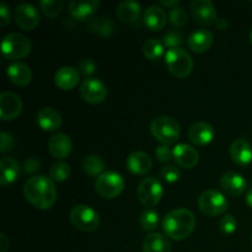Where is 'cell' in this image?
Instances as JSON below:
<instances>
[{"label":"cell","mask_w":252,"mask_h":252,"mask_svg":"<svg viewBox=\"0 0 252 252\" xmlns=\"http://www.w3.org/2000/svg\"><path fill=\"white\" fill-rule=\"evenodd\" d=\"M153 137L162 145H171L179 140L181 134L180 123L170 116H160L153 120L150 125Z\"/></svg>","instance_id":"cell-3"},{"label":"cell","mask_w":252,"mask_h":252,"mask_svg":"<svg viewBox=\"0 0 252 252\" xmlns=\"http://www.w3.org/2000/svg\"><path fill=\"white\" fill-rule=\"evenodd\" d=\"M174 160L179 166L184 167V169H193L198 164L199 154L193 147L181 143V144L175 145Z\"/></svg>","instance_id":"cell-18"},{"label":"cell","mask_w":252,"mask_h":252,"mask_svg":"<svg viewBox=\"0 0 252 252\" xmlns=\"http://www.w3.org/2000/svg\"><path fill=\"white\" fill-rule=\"evenodd\" d=\"M79 93L84 101L96 105V103H101L106 100L108 90L107 86L98 79L88 78L81 83Z\"/></svg>","instance_id":"cell-10"},{"label":"cell","mask_w":252,"mask_h":252,"mask_svg":"<svg viewBox=\"0 0 252 252\" xmlns=\"http://www.w3.org/2000/svg\"><path fill=\"white\" fill-rule=\"evenodd\" d=\"M220 187L229 196L238 197L246 191L248 181L240 174L229 171L220 177Z\"/></svg>","instance_id":"cell-15"},{"label":"cell","mask_w":252,"mask_h":252,"mask_svg":"<svg viewBox=\"0 0 252 252\" xmlns=\"http://www.w3.org/2000/svg\"><path fill=\"white\" fill-rule=\"evenodd\" d=\"M83 170L89 176H100L105 172V161L98 155H88L83 160Z\"/></svg>","instance_id":"cell-30"},{"label":"cell","mask_w":252,"mask_h":252,"mask_svg":"<svg viewBox=\"0 0 252 252\" xmlns=\"http://www.w3.org/2000/svg\"><path fill=\"white\" fill-rule=\"evenodd\" d=\"M162 41H164V46L169 47L170 49L181 48L182 44L185 43V36L181 31L171 30V31H167L164 34Z\"/></svg>","instance_id":"cell-35"},{"label":"cell","mask_w":252,"mask_h":252,"mask_svg":"<svg viewBox=\"0 0 252 252\" xmlns=\"http://www.w3.org/2000/svg\"><path fill=\"white\" fill-rule=\"evenodd\" d=\"M216 138V130L213 126L207 122H197L192 125L189 129V139L198 147L211 144Z\"/></svg>","instance_id":"cell-14"},{"label":"cell","mask_w":252,"mask_h":252,"mask_svg":"<svg viewBox=\"0 0 252 252\" xmlns=\"http://www.w3.org/2000/svg\"><path fill=\"white\" fill-rule=\"evenodd\" d=\"M155 157H157L158 161L166 164L174 159V149L169 148V145H160L155 149Z\"/></svg>","instance_id":"cell-39"},{"label":"cell","mask_w":252,"mask_h":252,"mask_svg":"<svg viewBox=\"0 0 252 252\" xmlns=\"http://www.w3.org/2000/svg\"><path fill=\"white\" fill-rule=\"evenodd\" d=\"M15 20L17 26L21 27L25 31H31L39 24V14L36 7L31 4H20L15 10Z\"/></svg>","instance_id":"cell-12"},{"label":"cell","mask_w":252,"mask_h":252,"mask_svg":"<svg viewBox=\"0 0 252 252\" xmlns=\"http://www.w3.org/2000/svg\"><path fill=\"white\" fill-rule=\"evenodd\" d=\"M137 196L140 203L145 207H154L161 202L164 197V189L161 182L155 177H145L139 182Z\"/></svg>","instance_id":"cell-8"},{"label":"cell","mask_w":252,"mask_h":252,"mask_svg":"<svg viewBox=\"0 0 252 252\" xmlns=\"http://www.w3.org/2000/svg\"><path fill=\"white\" fill-rule=\"evenodd\" d=\"M229 153H230L231 160L240 166H246L252 162V147L248 140L243 138L231 143Z\"/></svg>","instance_id":"cell-19"},{"label":"cell","mask_w":252,"mask_h":252,"mask_svg":"<svg viewBox=\"0 0 252 252\" xmlns=\"http://www.w3.org/2000/svg\"><path fill=\"white\" fill-rule=\"evenodd\" d=\"M236 228H238V221L231 214H225L219 221V230L224 235H231V234L235 233Z\"/></svg>","instance_id":"cell-37"},{"label":"cell","mask_w":252,"mask_h":252,"mask_svg":"<svg viewBox=\"0 0 252 252\" xmlns=\"http://www.w3.org/2000/svg\"><path fill=\"white\" fill-rule=\"evenodd\" d=\"M217 27H218L220 31H224V30L228 29L229 24L225 19H218V21H217Z\"/></svg>","instance_id":"cell-46"},{"label":"cell","mask_w":252,"mask_h":252,"mask_svg":"<svg viewBox=\"0 0 252 252\" xmlns=\"http://www.w3.org/2000/svg\"><path fill=\"white\" fill-rule=\"evenodd\" d=\"M71 224L76 229L85 233L95 231L100 225V216L97 212L86 204H78L71 208L69 214Z\"/></svg>","instance_id":"cell-6"},{"label":"cell","mask_w":252,"mask_h":252,"mask_svg":"<svg viewBox=\"0 0 252 252\" xmlns=\"http://www.w3.org/2000/svg\"><path fill=\"white\" fill-rule=\"evenodd\" d=\"M70 172V165L66 164V162L64 161H59L56 162V164L51 167V170H49V177L56 182H63L69 179Z\"/></svg>","instance_id":"cell-33"},{"label":"cell","mask_w":252,"mask_h":252,"mask_svg":"<svg viewBox=\"0 0 252 252\" xmlns=\"http://www.w3.org/2000/svg\"><path fill=\"white\" fill-rule=\"evenodd\" d=\"M169 21L172 26L175 27H184L189 21V15L186 10L181 6H176L170 10L169 12Z\"/></svg>","instance_id":"cell-36"},{"label":"cell","mask_w":252,"mask_h":252,"mask_svg":"<svg viewBox=\"0 0 252 252\" xmlns=\"http://www.w3.org/2000/svg\"><path fill=\"white\" fill-rule=\"evenodd\" d=\"M142 14V6L135 1H122L117 6L116 15L122 22H135Z\"/></svg>","instance_id":"cell-28"},{"label":"cell","mask_w":252,"mask_h":252,"mask_svg":"<svg viewBox=\"0 0 252 252\" xmlns=\"http://www.w3.org/2000/svg\"><path fill=\"white\" fill-rule=\"evenodd\" d=\"M10 246V241L4 234H0V252H6Z\"/></svg>","instance_id":"cell-44"},{"label":"cell","mask_w":252,"mask_h":252,"mask_svg":"<svg viewBox=\"0 0 252 252\" xmlns=\"http://www.w3.org/2000/svg\"><path fill=\"white\" fill-rule=\"evenodd\" d=\"M37 125L46 132H56L62 126V116L52 107H43L37 112Z\"/></svg>","instance_id":"cell-20"},{"label":"cell","mask_w":252,"mask_h":252,"mask_svg":"<svg viewBox=\"0 0 252 252\" xmlns=\"http://www.w3.org/2000/svg\"><path fill=\"white\" fill-rule=\"evenodd\" d=\"M143 54L149 61H159L164 54V44L157 38H150L143 44Z\"/></svg>","instance_id":"cell-31"},{"label":"cell","mask_w":252,"mask_h":252,"mask_svg":"<svg viewBox=\"0 0 252 252\" xmlns=\"http://www.w3.org/2000/svg\"><path fill=\"white\" fill-rule=\"evenodd\" d=\"M100 2L97 0H86V1H78L71 0L68 4L69 12L71 16L78 21H88L97 11Z\"/></svg>","instance_id":"cell-16"},{"label":"cell","mask_w":252,"mask_h":252,"mask_svg":"<svg viewBox=\"0 0 252 252\" xmlns=\"http://www.w3.org/2000/svg\"><path fill=\"white\" fill-rule=\"evenodd\" d=\"M251 241H252V236H251Z\"/></svg>","instance_id":"cell-49"},{"label":"cell","mask_w":252,"mask_h":252,"mask_svg":"<svg viewBox=\"0 0 252 252\" xmlns=\"http://www.w3.org/2000/svg\"><path fill=\"white\" fill-rule=\"evenodd\" d=\"M193 20L201 26H212L217 24V10L209 0H193L189 5Z\"/></svg>","instance_id":"cell-11"},{"label":"cell","mask_w":252,"mask_h":252,"mask_svg":"<svg viewBox=\"0 0 252 252\" xmlns=\"http://www.w3.org/2000/svg\"><path fill=\"white\" fill-rule=\"evenodd\" d=\"M7 78L12 84L17 86H26L32 80V71L30 66L24 63H12L7 66Z\"/></svg>","instance_id":"cell-26"},{"label":"cell","mask_w":252,"mask_h":252,"mask_svg":"<svg viewBox=\"0 0 252 252\" xmlns=\"http://www.w3.org/2000/svg\"><path fill=\"white\" fill-rule=\"evenodd\" d=\"M245 202L246 204H248L250 208H252V187L248 191V193H246V197H245Z\"/></svg>","instance_id":"cell-47"},{"label":"cell","mask_w":252,"mask_h":252,"mask_svg":"<svg viewBox=\"0 0 252 252\" xmlns=\"http://www.w3.org/2000/svg\"><path fill=\"white\" fill-rule=\"evenodd\" d=\"M165 64L172 75L186 78L193 70V59L184 48L169 49L165 54Z\"/></svg>","instance_id":"cell-4"},{"label":"cell","mask_w":252,"mask_h":252,"mask_svg":"<svg viewBox=\"0 0 252 252\" xmlns=\"http://www.w3.org/2000/svg\"><path fill=\"white\" fill-rule=\"evenodd\" d=\"M41 11L46 15L47 17H57L62 12L63 9V1L62 0H42L39 2Z\"/></svg>","instance_id":"cell-34"},{"label":"cell","mask_w":252,"mask_h":252,"mask_svg":"<svg viewBox=\"0 0 252 252\" xmlns=\"http://www.w3.org/2000/svg\"><path fill=\"white\" fill-rule=\"evenodd\" d=\"M198 208L208 217L220 216L228 209V199L217 189H207L199 196Z\"/></svg>","instance_id":"cell-9"},{"label":"cell","mask_w":252,"mask_h":252,"mask_svg":"<svg viewBox=\"0 0 252 252\" xmlns=\"http://www.w3.org/2000/svg\"><path fill=\"white\" fill-rule=\"evenodd\" d=\"M24 194L32 206L42 211L52 208L57 201L54 181L43 175L30 177L24 185Z\"/></svg>","instance_id":"cell-1"},{"label":"cell","mask_w":252,"mask_h":252,"mask_svg":"<svg viewBox=\"0 0 252 252\" xmlns=\"http://www.w3.org/2000/svg\"><path fill=\"white\" fill-rule=\"evenodd\" d=\"M0 171H1L0 184H1V187H6L7 185H11L16 181L20 171H21V167L16 159L5 157L0 160Z\"/></svg>","instance_id":"cell-25"},{"label":"cell","mask_w":252,"mask_h":252,"mask_svg":"<svg viewBox=\"0 0 252 252\" xmlns=\"http://www.w3.org/2000/svg\"><path fill=\"white\" fill-rule=\"evenodd\" d=\"M126 165L133 175H145L152 170L153 160L147 153L134 152L128 155Z\"/></svg>","instance_id":"cell-21"},{"label":"cell","mask_w":252,"mask_h":252,"mask_svg":"<svg viewBox=\"0 0 252 252\" xmlns=\"http://www.w3.org/2000/svg\"><path fill=\"white\" fill-rule=\"evenodd\" d=\"M250 42H251V44H252V30H251V32H250Z\"/></svg>","instance_id":"cell-48"},{"label":"cell","mask_w":252,"mask_h":252,"mask_svg":"<svg viewBox=\"0 0 252 252\" xmlns=\"http://www.w3.org/2000/svg\"><path fill=\"white\" fill-rule=\"evenodd\" d=\"M213 44V34L211 31L204 29L196 30L189 34L187 39V46L192 52L196 53H203L207 52Z\"/></svg>","instance_id":"cell-23"},{"label":"cell","mask_w":252,"mask_h":252,"mask_svg":"<svg viewBox=\"0 0 252 252\" xmlns=\"http://www.w3.org/2000/svg\"><path fill=\"white\" fill-rule=\"evenodd\" d=\"M159 4L161 5V6H167V7H171V9H174V7L179 6L180 1H179V0H171V1H169V0H167V1H165V0H161Z\"/></svg>","instance_id":"cell-45"},{"label":"cell","mask_w":252,"mask_h":252,"mask_svg":"<svg viewBox=\"0 0 252 252\" xmlns=\"http://www.w3.org/2000/svg\"><path fill=\"white\" fill-rule=\"evenodd\" d=\"M48 150L56 159H65L71 154L73 142L70 137L64 133H56L48 140Z\"/></svg>","instance_id":"cell-17"},{"label":"cell","mask_w":252,"mask_h":252,"mask_svg":"<svg viewBox=\"0 0 252 252\" xmlns=\"http://www.w3.org/2000/svg\"><path fill=\"white\" fill-rule=\"evenodd\" d=\"M143 21H144V25L150 31H160L166 25L167 15L161 6L152 5L144 11Z\"/></svg>","instance_id":"cell-22"},{"label":"cell","mask_w":252,"mask_h":252,"mask_svg":"<svg viewBox=\"0 0 252 252\" xmlns=\"http://www.w3.org/2000/svg\"><path fill=\"white\" fill-rule=\"evenodd\" d=\"M10 20H11V14H10L9 7L5 4H0V27L9 25Z\"/></svg>","instance_id":"cell-42"},{"label":"cell","mask_w":252,"mask_h":252,"mask_svg":"<svg viewBox=\"0 0 252 252\" xmlns=\"http://www.w3.org/2000/svg\"><path fill=\"white\" fill-rule=\"evenodd\" d=\"M96 71V64L93 59L84 58L79 62V73L85 76L86 79L90 78Z\"/></svg>","instance_id":"cell-40"},{"label":"cell","mask_w":252,"mask_h":252,"mask_svg":"<svg viewBox=\"0 0 252 252\" xmlns=\"http://www.w3.org/2000/svg\"><path fill=\"white\" fill-rule=\"evenodd\" d=\"M80 80V73L73 66H63L58 69L54 75V83L64 91L73 90Z\"/></svg>","instance_id":"cell-24"},{"label":"cell","mask_w":252,"mask_h":252,"mask_svg":"<svg viewBox=\"0 0 252 252\" xmlns=\"http://www.w3.org/2000/svg\"><path fill=\"white\" fill-rule=\"evenodd\" d=\"M15 148V140L9 133L1 132L0 133V152L2 154L7 152H11Z\"/></svg>","instance_id":"cell-41"},{"label":"cell","mask_w":252,"mask_h":252,"mask_svg":"<svg viewBox=\"0 0 252 252\" xmlns=\"http://www.w3.org/2000/svg\"><path fill=\"white\" fill-rule=\"evenodd\" d=\"M140 226L144 231H153L157 229L158 224H159V213L154 209L149 208L145 209L139 218Z\"/></svg>","instance_id":"cell-32"},{"label":"cell","mask_w":252,"mask_h":252,"mask_svg":"<svg viewBox=\"0 0 252 252\" xmlns=\"http://www.w3.org/2000/svg\"><path fill=\"white\" fill-rule=\"evenodd\" d=\"M22 112V101L16 94L2 93L0 95V117L2 121H12Z\"/></svg>","instance_id":"cell-13"},{"label":"cell","mask_w":252,"mask_h":252,"mask_svg":"<svg viewBox=\"0 0 252 252\" xmlns=\"http://www.w3.org/2000/svg\"><path fill=\"white\" fill-rule=\"evenodd\" d=\"M143 252H171V244L160 233H150L143 243Z\"/></svg>","instance_id":"cell-27"},{"label":"cell","mask_w":252,"mask_h":252,"mask_svg":"<svg viewBox=\"0 0 252 252\" xmlns=\"http://www.w3.org/2000/svg\"><path fill=\"white\" fill-rule=\"evenodd\" d=\"M161 177L164 181H166L167 184H175L180 180V176H181V172L174 165H166L161 169Z\"/></svg>","instance_id":"cell-38"},{"label":"cell","mask_w":252,"mask_h":252,"mask_svg":"<svg viewBox=\"0 0 252 252\" xmlns=\"http://www.w3.org/2000/svg\"><path fill=\"white\" fill-rule=\"evenodd\" d=\"M116 25L112 21V19L106 16H98L90 21L88 26V31L93 32V33L98 34L102 37H110L111 34L115 32Z\"/></svg>","instance_id":"cell-29"},{"label":"cell","mask_w":252,"mask_h":252,"mask_svg":"<svg viewBox=\"0 0 252 252\" xmlns=\"http://www.w3.org/2000/svg\"><path fill=\"white\" fill-rule=\"evenodd\" d=\"M196 226V217L189 209L179 208L169 212L162 219V230L170 239L181 241L189 238Z\"/></svg>","instance_id":"cell-2"},{"label":"cell","mask_w":252,"mask_h":252,"mask_svg":"<svg viewBox=\"0 0 252 252\" xmlns=\"http://www.w3.org/2000/svg\"><path fill=\"white\" fill-rule=\"evenodd\" d=\"M123 189H125V180L118 172L105 171L95 181L96 193L102 198H116L122 193Z\"/></svg>","instance_id":"cell-7"},{"label":"cell","mask_w":252,"mask_h":252,"mask_svg":"<svg viewBox=\"0 0 252 252\" xmlns=\"http://www.w3.org/2000/svg\"><path fill=\"white\" fill-rule=\"evenodd\" d=\"M1 52L5 58L11 61L26 58L31 52V41L25 34L9 33L2 38Z\"/></svg>","instance_id":"cell-5"},{"label":"cell","mask_w":252,"mask_h":252,"mask_svg":"<svg viewBox=\"0 0 252 252\" xmlns=\"http://www.w3.org/2000/svg\"><path fill=\"white\" fill-rule=\"evenodd\" d=\"M24 167L26 174H33V172H36L37 170L41 167V164H39L36 159H29L26 160V162H25Z\"/></svg>","instance_id":"cell-43"}]
</instances>
